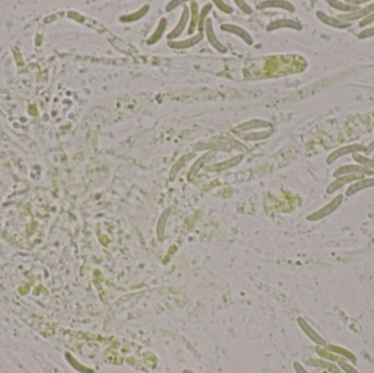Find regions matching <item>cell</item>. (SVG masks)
<instances>
[{"instance_id": "1", "label": "cell", "mask_w": 374, "mask_h": 373, "mask_svg": "<svg viewBox=\"0 0 374 373\" xmlns=\"http://www.w3.org/2000/svg\"><path fill=\"white\" fill-rule=\"evenodd\" d=\"M342 199H344V196H342V195H337L332 201H329V203L327 205H325L324 207H322L321 209H319L318 211L311 213L310 216L308 217V220H310V221H318V220H321L323 218H325V217L329 216V214L333 213L341 205Z\"/></svg>"}, {"instance_id": "2", "label": "cell", "mask_w": 374, "mask_h": 373, "mask_svg": "<svg viewBox=\"0 0 374 373\" xmlns=\"http://www.w3.org/2000/svg\"><path fill=\"white\" fill-rule=\"evenodd\" d=\"M296 323L297 325H299V327L301 328V331L304 333V335L311 340L313 341V343L316 345V346H321V347H325L327 345L326 340L323 338L321 335L316 332L314 328L311 326L308 321L306 319L303 318H297L296 320Z\"/></svg>"}, {"instance_id": "3", "label": "cell", "mask_w": 374, "mask_h": 373, "mask_svg": "<svg viewBox=\"0 0 374 373\" xmlns=\"http://www.w3.org/2000/svg\"><path fill=\"white\" fill-rule=\"evenodd\" d=\"M306 364L309 366H314V368H320L324 371H327L329 373H344L342 370L339 368L338 364H335L334 362L327 361L322 358H310L306 361Z\"/></svg>"}, {"instance_id": "4", "label": "cell", "mask_w": 374, "mask_h": 373, "mask_svg": "<svg viewBox=\"0 0 374 373\" xmlns=\"http://www.w3.org/2000/svg\"><path fill=\"white\" fill-rule=\"evenodd\" d=\"M361 179H362V175H357V174H347V175L338 176L337 179L327 186L326 192L327 194H332L337 191V189H339L340 187L348 184V183H352L354 181H359Z\"/></svg>"}, {"instance_id": "5", "label": "cell", "mask_w": 374, "mask_h": 373, "mask_svg": "<svg viewBox=\"0 0 374 373\" xmlns=\"http://www.w3.org/2000/svg\"><path fill=\"white\" fill-rule=\"evenodd\" d=\"M325 348L327 350H329L331 352H334L336 353V355L340 356L341 358H344L346 361L350 362L352 364H357L358 362V359H357V356L354 355V353L352 351H350L349 349H346L344 348V347L341 346H338V345H333V344H327L325 346Z\"/></svg>"}, {"instance_id": "6", "label": "cell", "mask_w": 374, "mask_h": 373, "mask_svg": "<svg viewBox=\"0 0 374 373\" xmlns=\"http://www.w3.org/2000/svg\"><path fill=\"white\" fill-rule=\"evenodd\" d=\"M374 172L369 168L361 167V166H345L339 168L336 172L334 173L335 178H338L341 175H347V174H357V175H372Z\"/></svg>"}, {"instance_id": "7", "label": "cell", "mask_w": 374, "mask_h": 373, "mask_svg": "<svg viewBox=\"0 0 374 373\" xmlns=\"http://www.w3.org/2000/svg\"><path fill=\"white\" fill-rule=\"evenodd\" d=\"M373 186H374V178H372V179H361V180L357 181L356 183H353V184L347 189L346 195L347 196H352L356 193L362 191V189L370 188V187H373Z\"/></svg>"}, {"instance_id": "8", "label": "cell", "mask_w": 374, "mask_h": 373, "mask_svg": "<svg viewBox=\"0 0 374 373\" xmlns=\"http://www.w3.org/2000/svg\"><path fill=\"white\" fill-rule=\"evenodd\" d=\"M65 359H66V361L79 373H96V371H94L92 368H90V366H87L85 364H82L81 362H79L70 352H65Z\"/></svg>"}, {"instance_id": "9", "label": "cell", "mask_w": 374, "mask_h": 373, "mask_svg": "<svg viewBox=\"0 0 374 373\" xmlns=\"http://www.w3.org/2000/svg\"><path fill=\"white\" fill-rule=\"evenodd\" d=\"M364 150V148L362 146H360V144H352V146H346L344 148H341L337 151H335L334 154H332L331 156L328 157L327 159V163H332L334 162L336 159H338L339 157L344 156V155H347L349 153H354V151H362Z\"/></svg>"}, {"instance_id": "10", "label": "cell", "mask_w": 374, "mask_h": 373, "mask_svg": "<svg viewBox=\"0 0 374 373\" xmlns=\"http://www.w3.org/2000/svg\"><path fill=\"white\" fill-rule=\"evenodd\" d=\"M315 352L318 353V355L320 356V358L324 359V360H327V361H331V362H339L341 361V360H345L344 358H341L340 356L336 355V353L334 352H331L329 350H327L325 347H321V346H316L315 347Z\"/></svg>"}, {"instance_id": "11", "label": "cell", "mask_w": 374, "mask_h": 373, "mask_svg": "<svg viewBox=\"0 0 374 373\" xmlns=\"http://www.w3.org/2000/svg\"><path fill=\"white\" fill-rule=\"evenodd\" d=\"M373 10H374V5H371L370 7L364 8L363 10H361L359 12H353V14H350V15L341 16V19H344V20H357L358 18H361L365 15H369L370 12H372Z\"/></svg>"}, {"instance_id": "12", "label": "cell", "mask_w": 374, "mask_h": 373, "mask_svg": "<svg viewBox=\"0 0 374 373\" xmlns=\"http://www.w3.org/2000/svg\"><path fill=\"white\" fill-rule=\"evenodd\" d=\"M319 17H320V19H321L322 21H324L328 25H333V27H335V28H347L348 25H349V23L342 24L340 21L335 20V19H332L331 17L325 16L324 14H321V12H319Z\"/></svg>"}, {"instance_id": "13", "label": "cell", "mask_w": 374, "mask_h": 373, "mask_svg": "<svg viewBox=\"0 0 374 373\" xmlns=\"http://www.w3.org/2000/svg\"><path fill=\"white\" fill-rule=\"evenodd\" d=\"M338 366L344 373H360L350 362L346 361V360H341V361H339Z\"/></svg>"}, {"instance_id": "14", "label": "cell", "mask_w": 374, "mask_h": 373, "mask_svg": "<svg viewBox=\"0 0 374 373\" xmlns=\"http://www.w3.org/2000/svg\"><path fill=\"white\" fill-rule=\"evenodd\" d=\"M353 158H354V160L362 164V166H364L365 168H373L374 169V160L366 159L365 157L360 156V155H353Z\"/></svg>"}, {"instance_id": "15", "label": "cell", "mask_w": 374, "mask_h": 373, "mask_svg": "<svg viewBox=\"0 0 374 373\" xmlns=\"http://www.w3.org/2000/svg\"><path fill=\"white\" fill-rule=\"evenodd\" d=\"M329 4H331V5H336V6H334V7L338 8V9H341V10H346V11L356 9V7H353V6H345L344 4L338 3V2H332V3H329Z\"/></svg>"}, {"instance_id": "16", "label": "cell", "mask_w": 374, "mask_h": 373, "mask_svg": "<svg viewBox=\"0 0 374 373\" xmlns=\"http://www.w3.org/2000/svg\"><path fill=\"white\" fill-rule=\"evenodd\" d=\"M293 369H294L295 373H310L299 361L293 362Z\"/></svg>"}, {"instance_id": "17", "label": "cell", "mask_w": 374, "mask_h": 373, "mask_svg": "<svg viewBox=\"0 0 374 373\" xmlns=\"http://www.w3.org/2000/svg\"><path fill=\"white\" fill-rule=\"evenodd\" d=\"M372 35H374V29H370L367 31H364L363 33H361L359 35V37H360V39H363V37H369V36H372Z\"/></svg>"}, {"instance_id": "18", "label": "cell", "mask_w": 374, "mask_h": 373, "mask_svg": "<svg viewBox=\"0 0 374 373\" xmlns=\"http://www.w3.org/2000/svg\"><path fill=\"white\" fill-rule=\"evenodd\" d=\"M374 20V15H370V17L369 18H366V19H364V20L362 21V22H361L360 23V27H364V25L365 24H369L370 22H372Z\"/></svg>"}, {"instance_id": "19", "label": "cell", "mask_w": 374, "mask_h": 373, "mask_svg": "<svg viewBox=\"0 0 374 373\" xmlns=\"http://www.w3.org/2000/svg\"><path fill=\"white\" fill-rule=\"evenodd\" d=\"M373 149H374V141H373V142H372V143L370 144V147H369V149H367V151H366V153H367V154H370V153H371V151H372Z\"/></svg>"}, {"instance_id": "20", "label": "cell", "mask_w": 374, "mask_h": 373, "mask_svg": "<svg viewBox=\"0 0 374 373\" xmlns=\"http://www.w3.org/2000/svg\"><path fill=\"white\" fill-rule=\"evenodd\" d=\"M183 373H195V372H193L192 370H188V369H186V370H184V371H183Z\"/></svg>"}, {"instance_id": "21", "label": "cell", "mask_w": 374, "mask_h": 373, "mask_svg": "<svg viewBox=\"0 0 374 373\" xmlns=\"http://www.w3.org/2000/svg\"><path fill=\"white\" fill-rule=\"evenodd\" d=\"M323 373H329V372H327V371H323Z\"/></svg>"}]
</instances>
